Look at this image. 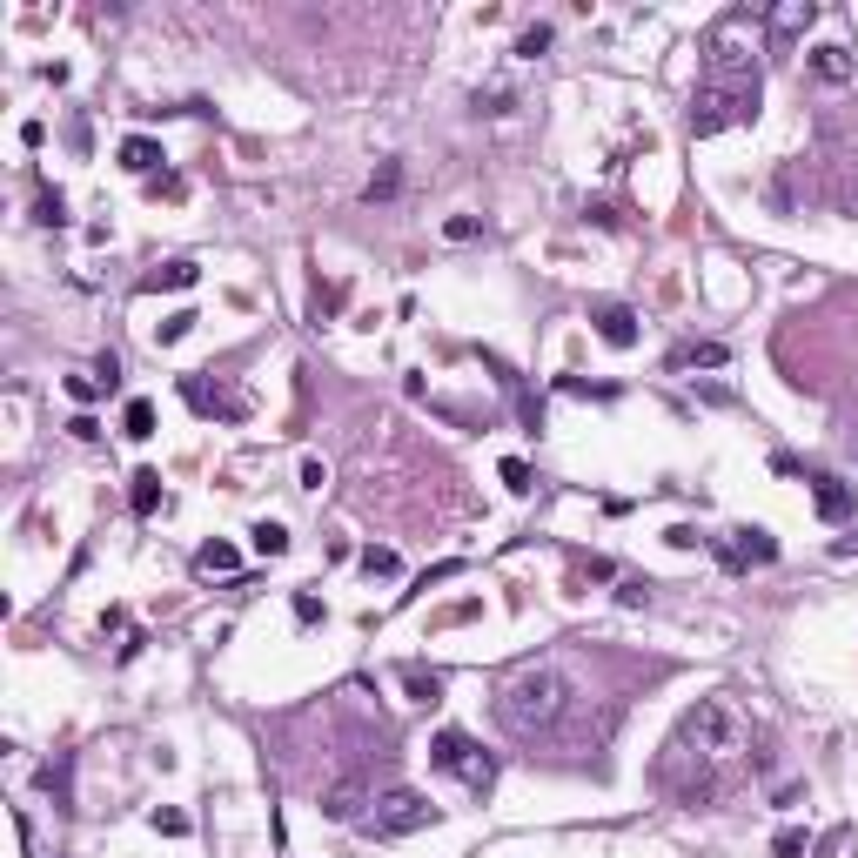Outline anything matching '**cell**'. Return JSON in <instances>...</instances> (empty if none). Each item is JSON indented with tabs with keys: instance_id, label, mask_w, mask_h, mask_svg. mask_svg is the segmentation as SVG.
Segmentation results:
<instances>
[{
	"instance_id": "12",
	"label": "cell",
	"mask_w": 858,
	"mask_h": 858,
	"mask_svg": "<svg viewBox=\"0 0 858 858\" xmlns=\"http://www.w3.org/2000/svg\"><path fill=\"white\" fill-rule=\"evenodd\" d=\"M181 396L202 409V416H249V403H242V396H228V389H208L202 376H188V383H181Z\"/></svg>"
},
{
	"instance_id": "35",
	"label": "cell",
	"mask_w": 858,
	"mask_h": 858,
	"mask_svg": "<svg viewBox=\"0 0 858 858\" xmlns=\"http://www.w3.org/2000/svg\"><path fill=\"white\" fill-rule=\"evenodd\" d=\"M155 832L161 838H181V832H188V818H181V812H155Z\"/></svg>"
},
{
	"instance_id": "19",
	"label": "cell",
	"mask_w": 858,
	"mask_h": 858,
	"mask_svg": "<svg viewBox=\"0 0 858 858\" xmlns=\"http://www.w3.org/2000/svg\"><path fill=\"white\" fill-rule=\"evenodd\" d=\"M195 282H202V269H195V262H168V269L148 275V289H195Z\"/></svg>"
},
{
	"instance_id": "32",
	"label": "cell",
	"mask_w": 858,
	"mask_h": 858,
	"mask_svg": "<svg viewBox=\"0 0 858 858\" xmlns=\"http://www.w3.org/2000/svg\"><path fill=\"white\" fill-rule=\"evenodd\" d=\"M41 785L54 791V798H61V805H68V758H61V765H47L41 771Z\"/></svg>"
},
{
	"instance_id": "5",
	"label": "cell",
	"mask_w": 858,
	"mask_h": 858,
	"mask_svg": "<svg viewBox=\"0 0 858 858\" xmlns=\"http://www.w3.org/2000/svg\"><path fill=\"white\" fill-rule=\"evenodd\" d=\"M825 175H832V202L858 208V121H825Z\"/></svg>"
},
{
	"instance_id": "24",
	"label": "cell",
	"mask_w": 858,
	"mask_h": 858,
	"mask_svg": "<svg viewBox=\"0 0 858 858\" xmlns=\"http://www.w3.org/2000/svg\"><path fill=\"white\" fill-rule=\"evenodd\" d=\"M503 483H510V497H530L537 483H530V463L523 456H503Z\"/></svg>"
},
{
	"instance_id": "36",
	"label": "cell",
	"mask_w": 858,
	"mask_h": 858,
	"mask_svg": "<svg viewBox=\"0 0 858 858\" xmlns=\"http://www.w3.org/2000/svg\"><path fill=\"white\" fill-rule=\"evenodd\" d=\"M295 617H302V624H316V617H322V604L309 597V590H295Z\"/></svg>"
},
{
	"instance_id": "8",
	"label": "cell",
	"mask_w": 858,
	"mask_h": 858,
	"mask_svg": "<svg viewBox=\"0 0 858 858\" xmlns=\"http://www.w3.org/2000/svg\"><path fill=\"white\" fill-rule=\"evenodd\" d=\"M805 81H812V88H825V94L858 88V54H852L845 41H818L812 54H805Z\"/></svg>"
},
{
	"instance_id": "11",
	"label": "cell",
	"mask_w": 858,
	"mask_h": 858,
	"mask_svg": "<svg viewBox=\"0 0 858 858\" xmlns=\"http://www.w3.org/2000/svg\"><path fill=\"white\" fill-rule=\"evenodd\" d=\"M812 21H818L812 0H778V7L765 14V34H771L778 47H791V41H805V34H812Z\"/></svg>"
},
{
	"instance_id": "25",
	"label": "cell",
	"mask_w": 858,
	"mask_h": 858,
	"mask_svg": "<svg viewBox=\"0 0 858 858\" xmlns=\"http://www.w3.org/2000/svg\"><path fill=\"white\" fill-rule=\"evenodd\" d=\"M362 570H369V577H396V550H383V543H369V550H362Z\"/></svg>"
},
{
	"instance_id": "28",
	"label": "cell",
	"mask_w": 858,
	"mask_h": 858,
	"mask_svg": "<svg viewBox=\"0 0 858 858\" xmlns=\"http://www.w3.org/2000/svg\"><path fill=\"white\" fill-rule=\"evenodd\" d=\"M543 47H550V27H543V21H537V27H523V34H517V54H523V61H537Z\"/></svg>"
},
{
	"instance_id": "17",
	"label": "cell",
	"mask_w": 858,
	"mask_h": 858,
	"mask_svg": "<svg viewBox=\"0 0 858 858\" xmlns=\"http://www.w3.org/2000/svg\"><path fill=\"white\" fill-rule=\"evenodd\" d=\"M195 570H202V577H235L242 557H235V543H202V550H195Z\"/></svg>"
},
{
	"instance_id": "3",
	"label": "cell",
	"mask_w": 858,
	"mask_h": 858,
	"mask_svg": "<svg viewBox=\"0 0 858 858\" xmlns=\"http://www.w3.org/2000/svg\"><path fill=\"white\" fill-rule=\"evenodd\" d=\"M758 47H765V34H758L745 14H724V21L704 34V68H711V81H724V88L758 81Z\"/></svg>"
},
{
	"instance_id": "10",
	"label": "cell",
	"mask_w": 858,
	"mask_h": 858,
	"mask_svg": "<svg viewBox=\"0 0 858 858\" xmlns=\"http://www.w3.org/2000/svg\"><path fill=\"white\" fill-rule=\"evenodd\" d=\"M369 805H376V798H369L362 778H336V785L322 791V818H329V825H362Z\"/></svg>"
},
{
	"instance_id": "29",
	"label": "cell",
	"mask_w": 858,
	"mask_h": 858,
	"mask_svg": "<svg viewBox=\"0 0 858 858\" xmlns=\"http://www.w3.org/2000/svg\"><path fill=\"white\" fill-rule=\"evenodd\" d=\"M476 235H483L476 215H450V222H443V242H476Z\"/></svg>"
},
{
	"instance_id": "30",
	"label": "cell",
	"mask_w": 858,
	"mask_h": 858,
	"mask_svg": "<svg viewBox=\"0 0 858 858\" xmlns=\"http://www.w3.org/2000/svg\"><path fill=\"white\" fill-rule=\"evenodd\" d=\"M188 329H195V309H175V316L161 322L155 336H161V342H181V336H188Z\"/></svg>"
},
{
	"instance_id": "15",
	"label": "cell",
	"mask_w": 858,
	"mask_h": 858,
	"mask_svg": "<svg viewBox=\"0 0 858 858\" xmlns=\"http://www.w3.org/2000/svg\"><path fill=\"white\" fill-rule=\"evenodd\" d=\"M121 168H128V175H148V181H155V168H161V141L128 135V141H121Z\"/></svg>"
},
{
	"instance_id": "2",
	"label": "cell",
	"mask_w": 858,
	"mask_h": 858,
	"mask_svg": "<svg viewBox=\"0 0 858 858\" xmlns=\"http://www.w3.org/2000/svg\"><path fill=\"white\" fill-rule=\"evenodd\" d=\"M497 724L510 731V738H523V745H537V738H557L570 724V711H577V684H570L564 664H550V657H537V664H523V671H510V678L497 684Z\"/></svg>"
},
{
	"instance_id": "20",
	"label": "cell",
	"mask_w": 858,
	"mask_h": 858,
	"mask_svg": "<svg viewBox=\"0 0 858 858\" xmlns=\"http://www.w3.org/2000/svg\"><path fill=\"white\" fill-rule=\"evenodd\" d=\"M403 684H409V698L416 704H443V678H436V671H416V664H409Z\"/></svg>"
},
{
	"instance_id": "31",
	"label": "cell",
	"mask_w": 858,
	"mask_h": 858,
	"mask_svg": "<svg viewBox=\"0 0 858 858\" xmlns=\"http://www.w3.org/2000/svg\"><path fill=\"white\" fill-rule=\"evenodd\" d=\"M68 396L74 403H94V396H101V376H94V369L88 376H68Z\"/></svg>"
},
{
	"instance_id": "14",
	"label": "cell",
	"mask_w": 858,
	"mask_h": 858,
	"mask_svg": "<svg viewBox=\"0 0 858 858\" xmlns=\"http://www.w3.org/2000/svg\"><path fill=\"white\" fill-rule=\"evenodd\" d=\"M812 503H818V517H825V523L852 517V490H845L838 476H812Z\"/></svg>"
},
{
	"instance_id": "22",
	"label": "cell",
	"mask_w": 858,
	"mask_h": 858,
	"mask_svg": "<svg viewBox=\"0 0 858 858\" xmlns=\"http://www.w3.org/2000/svg\"><path fill=\"white\" fill-rule=\"evenodd\" d=\"M255 557H289V530L282 523H255Z\"/></svg>"
},
{
	"instance_id": "26",
	"label": "cell",
	"mask_w": 858,
	"mask_h": 858,
	"mask_svg": "<svg viewBox=\"0 0 858 858\" xmlns=\"http://www.w3.org/2000/svg\"><path fill=\"white\" fill-rule=\"evenodd\" d=\"M805 845H812V838L798 832V825H785V832L771 838V858H805Z\"/></svg>"
},
{
	"instance_id": "16",
	"label": "cell",
	"mask_w": 858,
	"mask_h": 858,
	"mask_svg": "<svg viewBox=\"0 0 858 858\" xmlns=\"http://www.w3.org/2000/svg\"><path fill=\"white\" fill-rule=\"evenodd\" d=\"M724 342H684V349H671V369H724Z\"/></svg>"
},
{
	"instance_id": "23",
	"label": "cell",
	"mask_w": 858,
	"mask_h": 858,
	"mask_svg": "<svg viewBox=\"0 0 858 858\" xmlns=\"http://www.w3.org/2000/svg\"><path fill=\"white\" fill-rule=\"evenodd\" d=\"M396 188H403V168H396V161H383V168L369 175V188H362V195H369V202H389Z\"/></svg>"
},
{
	"instance_id": "21",
	"label": "cell",
	"mask_w": 858,
	"mask_h": 858,
	"mask_svg": "<svg viewBox=\"0 0 858 858\" xmlns=\"http://www.w3.org/2000/svg\"><path fill=\"white\" fill-rule=\"evenodd\" d=\"M121 429H128V436H135V443H148V436H155V403H128V416H121Z\"/></svg>"
},
{
	"instance_id": "33",
	"label": "cell",
	"mask_w": 858,
	"mask_h": 858,
	"mask_svg": "<svg viewBox=\"0 0 858 858\" xmlns=\"http://www.w3.org/2000/svg\"><path fill=\"white\" fill-rule=\"evenodd\" d=\"M41 222L61 228V222H68V202H61V195H41Z\"/></svg>"
},
{
	"instance_id": "38",
	"label": "cell",
	"mask_w": 858,
	"mask_h": 858,
	"mask_svg": "<svg viewBox=\"0 0 858 858\" xmlns=\"http://www.w3.org/2000/svg\"><path fill=\"white\" fill-rule=\"evenodd\" d=\"M94 376H101V389H114V383H121V362L101 356V362H94Z\"/></svg>"
},
{
	"instance_id": "34",
	"label": "cell",
	"mask_w": 858,
	"mask_h": 858,
	"mask_svg": "<svg viewBox=\"0 0 858 858\" xmlns=\"http://www.w3.org/2000/svg\"><path fill=\"white\" fill-rule=\"evenodd\" d=\"M664 543H671V550H698V530H691V523H678V530H664Z\"/></svg>"
},
{
	"instance_id": "13",
	"label": "cell",
	"mask_w": 858,
	"mask_h": 858,
	"mask_svg": "<svg viewBox=\"0 0 858 858\" xmlns=\"http://www.w3.org/2000/svg\"><path fill=\"white\" fill-rule=\"evenodd\" d=\"M590 322H597V336H604L610 349H637V316L624 309V302H604Z\"/></svg>"
},
{
	"instance_id": "18",
	"label": "cell",
	"mask_w": 858,
	"mask_h": 858,
	"mask_svg": "<svg viewBox=\"0 0 858 858\" xmlns=\"http://www.w3.org/2000/svg\"><path fill=\"white\" fill-rule=\"evenodd\" d=\"M128 503H135V517H155V510H161V476H155V470H135Z\"/></svg>"
},
{
	"instance_id": "27",
	"label": "cell",
	"mask_w": 858,
	"mask_h": 858,
	"mask_svg": "<svg viewBox=\"0 0 858 858\" xmlns=\"http://www.w3.org/2000/svg\"><path fill=\"white\" fill-rule=\"evenodd\" d=\"M617 604H624V610L651 604V584H644V577H617Z\"/></svg>"
},
{
	"instance_id": "9",
	"label": "cell",
	"mask_w": 858,
	"mask_h": 858,
	"mask_svg": "<svg viewBox=\"0 0 858 858\" xmlns=\"http://www.w3.org/2000/svg\"><path fill=\"white\" fill-rule=\"evenodd\" d=\"M718 564L724 570H751V564H778V543H771V530H731V543H718Z\"/></svg>"
},
{
	"instance_id": "6",
	"label": "cell",
	"mask_w": 858,
	"mask_h": 858,
	"mask_svg": "<svg viewBox=\"0 0 858 858\" xmlns=\"http://www.w3.org/2000/svg\"><path fill=\"white\" fill-rule=\"evenodd\" d=\"M369 825H376V832H389V838H403V832H423V825H436V805H429L423 791L396 785V791H383V798L369 805Z\"/></svg>"
},
{
	"instance_id": "37",
	"label": "cell",
	"mask_w": 858,
	"mask_h": 858,
	"mask_svg": "<svg viewBox=\"0 0 858 858\" xmlns=\"http://www.w3.org/2000/svg\"><path fill=\"white\" fill-rule=\"evenodd\" d=\"M322 483H329V470H322L316 456H309V463H302V490H322Z\"/></svg>"
},
{
	"instance_id": "1",
	"label": "cell",
	"mask_w": 858,
	"mask_h": 858,
	"mask_svg": "<svg viewBox=\"0 0 858 858\" xmlns=\"http://www.w3.org/2000/svg\"><path fill=\"white\" fill-rule=\"evenodd\" d=\"M745 751H751L745 711H738L731 698H698L678 718L664 758H657V778H664V791H671L678 805H711Z\"/></svg>"
},
{
	"instance_id": "4",
	"label": "cell",
	"mask_w": 858,
	"mask_h": 858,
	"mask_svg": "<svg viewBox=\"0 0 858 858\" xmlns=\"http://www.w3.org/2000/svg\"><path fill=\"white\" fill-rule=\"evenodd\" d=\"M745 121H758V81H745V88H724V81H704L698 94H691V135H724V128H745Z\"/></svg>"
},
{
	"instance_id": "7",
	"label": "cell",
	"mask_w": 858,
	"mask_h": 858,
	"mask_svg": "<svg viewBox=\"0 0 858 858\" xmlns=\"http://www.w3.org/2000/svg\"><path fill=\"white\" fill-rule=\"evenodd\" d=\"M429 758H436V771H456L470 791H490V778H497V765L483 758V751L463 738V731H436V745H429Z\"/></svg>"
}]
</instances>
